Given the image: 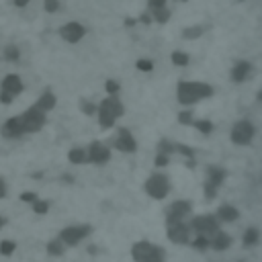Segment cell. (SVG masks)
I'll use <instances>...</instances> for the list:
<instances>
[{
  "label": "cell",
  "mask_w": 262,
  "mask_h": 262,
  "mask_svg": "<svg viewBox=\"0 0 262 262\" xmlns=\"http://www.w3.org/2000/svg\"><path fill=\"white\" fill-rule=\"evenodd\" d=\"M96 113H98V123H100V127L108 129V127H113L115 121L123 115V104L119 102V98L108 96V98H104V100L96 106Z\"/></svg>",
  "instance_id": "1"
},
{
  "label": "cell",
  "mask_w": 262,
  "mask_h": 262,
  "mask_svg": "<svg viewBox=\"0 0 262 262\" xmlns=\"http://www.w3.org/2000/svg\"><path fill=\"white\" fill-rule=\"evenodd\" d=\"M211 92H213V88L203 84V82H182L178 86V100L184 104H190L194 100L207 98Z\"/></svg>",
  "instance_id": "2"
},
{
  "label": "cell",
  "mask_w": 262,
  "mask_h": 262,
  "mask_svg": "<svg viewBox=\"0 0 262 262\" xmlns=\"http://www.w3.org/2000/svg\"><path fill=\"white\" fill-rule=\"evenodd\" d=\"M90 233H92V225L80 223V225H68V227H63L57 237H59L68 248H76V246H80Z\"/></svg>",
  "instance_id": "3"
},
{
  "label": "cell",
  "mask_w": 262,
  "mask_h": 262,
  "mask_svg": "<svg viewBox=\"0 0 262 262\" xmlns=\"http://www.w3.org/2000/svg\"><path fill=\"white\" fill-rule=\"evenodd\" d=\"M143 188H145V192H147L151 199L160 201V199H164V196L168 194V190H170L168 176H164V174H151V176L145 180Z\"/></svg>",
  "instance_id": "4"
},
{
  "label": "cell",
  "mask_w": 262,
  "mask_h": 262,
  "mask_svg": "<svg viewBox=\"0 0 262 262\" xmlns=\"http://www.w3.org/2000/svg\"><path fill=\"white\" fill-rule=\"evenodd\" d=\"M20 121H23L25 133H37V131H41V127L45 125V113L33 104L31 108H27V111L20 115Z\"/></svg>",
  "instance_id": "5"
},
{
  "label": "cell",
  "mask_w": 262,
  "mask_h": 262,
  "mask_svg": "<svg viewBox=\"0 0 262 262\" xmlns=\"http://www.w3.org/2000/svg\"><path fill=\"white\" fill-rule=\"evenodd\" d=\"M254 137V127L250 121H239L235 123V127L231 129V141L237 143V145H246L250 143Z\"/></svg>",
  "instance_id": "6"
},
{
  "label": "cell",
  "mask_w": 262,
  "mask_h": 262,
  "mask_svg": "<svg viewBox=\"0 0 262 262\" xmlns=\"http://www.w3.org/2000/svg\"><path fill=\"white\" fill-rule=\"evenodd\" d=\"M86 154H88V162L98 164V166L100 164H106L111 160V149L104 143H100V141H92L90 147L86 149Z\"/></svg>",
  "instance_id": "7"
},
{
  "label": "cell",
  "mask_w": 262,
  "mask_h": 262,
  "mask_svg": "<svg viewBox=\"0 0 262 262\" xmlns=\"http://www.w3.org/2000/svg\"><path fill=\"white\" fill-rule=\"evenodd\" d=\"M0 133H2V137H6V139H16V137H20V135L25 133V129H23V121H20V115L10 117V119L2 125Z\"/></svg>",
  "instance_id": "8"
},
{
  "label": "cell",
  "mask_w": 262,
  "mask_h": 262,
  "mask_svg": "<svg viewBox=\"0 0 262 262\" xmlns=\"http://www.w3.org/2000/svg\"><path fill=\"white\" fill-rule=\"evenodd\" d=\"M59 35L68 41V43H78L82 37H84V27L80 23H66L61 29H59Z\"/></svg>",
  "instance_id": "9"
},
{
  "label": "cell",
  "mask_w": 262,
  "mask_h": 262,
  "mask_svg": "<svg viewBox=\"0 0 262 262\" xmlns=\"http://www.w3.org/2000/svg\"><path fill=\"white\" fill-rule=\"evenodd\" d=\"M2 92L10 94L12 98L18 96V94L23 92V80H20L16 74H8V76H4V80H2Z\"/></svg>",
  "instance_id": "10"
},
{
  "label": "cell",
  "mask_w": 262,
  "mask_h": 262,
  "mask_svg": "<svg viewBox=\"0 0 262 262\" xmlns=\"http://www.w3.org/2000/svg\"><path fill=\"white\" fill-rule=\"evenodd\" d=\"M115 147L119 151H135L137 149V143H135V139L131 137V133L127 129H119V135L115 139Z\"/></svg>",
  "instance_id": "11"
},
{
  "label": "cell",
  "mask_w": 262,
  "mask_h": 262,
  "mask_svg": "<svg viewBox=\"0 0 262 262\" xmlns=\"http://www.w3.org/2000/svg\"><path fill=\"white\" fill-rule=\"evenodd\" d=\"M35 106L37 108H41L43 113H49L53 106H55V96H53V92H43L39 98H37V102H35Z\"/></svg>",
  "instance_id": "12"
},
{
  "label": "cell",
  "mask_w": 262,
  "mask_h": 262,
  "mask_svg": "<svg viewBox=\"0 0 262 262\" xmlns=\"http://www.w3.org/2000/svg\"><path fill=\"white\" fill-rule=\"evenodd\" d=\"M45 250H47V254H49V256H55V258H57V256H63V254H66L68 246H66L59 237H53V239H49V242H47Z\"/></svg>",
  "instance_id": "13"
},
{
  "label": "cell",
  "mask_w": 262,
  "mask_h": 262,
  "mask_svg": "<svg viewBox=\"0 0 262 262\" xmlns=\"http://www.w3.org/2000/svg\"><path fill=\"white\" fill-rule=\"evenodd\" d=\"M68 160H70L72 164H86V162H88V154H86V149H82V147H72V149L68 151Z\"/></svg>",
  "instance_id": "14"
},
{
  "label": "cell",
  "mask_w": 262,
  "mask_h": 262,
  "mask_svg": "<svg viewBox=\"0 0 262 262\" xmlns=\"http://www.w3.org/2000/svg\"><path fill=\"white\" fill-rule=\"evenodd\" d=\"M248 72H250V66L246 63V61H239L235 68H233V72H231V76H233V80H244L246 76H248Z\"/></svg>",
  "instance_id": "15"
},
{
  "label": "cell",
  "mask_w": 262,
  "mask_h": 262,
  "mask_svg": "<svg viewBox=\"0 0 262 262\" xmlns=\"http://www.w3.org/2000/svg\"><path fill=\"white\" fill-rule=\"evenodd\" d=\"M14 250H16V242H12V239H2L0 242V254L2 256H12Z\"/></svg>",
  "instance_id": "16"
},
{
  "label": "cell",
  "mask_w": 262,
  "mask_h": 262,
  "mask_svg": "<svg viewBox=\"0 0 262 262\" xmlns=\"http://www.w3.org/2000/svg\"><path fill=\"white\" fill-rule=\"evenodd\" d=\"M31 207H33V213H37V215H45V213L49 211V201H41V199H37L35 203H31Z\"/></svg>",
  "instance_id": "17"
},
{
  "label": "cell",
  "mask_w": 262,
  "mask_h": 262,
  "mask_svg": "<svg viewBox=\"0 0 262 262\" xmlns=\"http://www.w3.org/2000/svg\"><path fill=\"white\" fill-rule=\"evenodd\" d=\"M4 57H6L8 61H16V59H18V49H16L14 45H8V47L4 49Z\"/></svg>",
  "instance_id": "18"
},
{
  "label": "cell",
  "mask_w": 262,
  "mask_h": 262,
  "mask_svg": "<svg viewBox=\"0 0 262 262\" xmlns=\"http://www.w3.org/2000/svg\"><path fill=\"white\" fill-rule=\"evenodd\" d=\"M43 8L47 12H55V10H59V0H45L43 2Z\"/></svg>",
  "instance_id": "19"
},
{
  "label": "cell",
  "mask_w": 262,
  "mask_h": 262,
  "mask_svg": "<svg viewBox=\"0 0 262 262\" xmlns=\"http://www.w3.org/2000/svg\"><path fill=\"white\" fill-rule=\"evenodd\" d=\"M172 61H174L176 66H184V63L188 61V57H186L184 53H180V51H176V53H172Z\"/></svg>",
  "instance_id": "20"
},
{
  "label": "cell",
  "mask_w": 262,
  "mask_h": 262,
  "mask_svg": "<svg viewBox=\"0 0 262 262\" xmlns=\"http://www.w3.org/2000/svg\"><path fill=\"white\" fill-rule=\"evenodd\" d=\"M80 106H82V111H84L86 115H94V113H96V104H90V102H86V100H82Z\"/></svg>",
  "instance_id": "21"
},
{
  "label": "cell",
  "mask_w": 262,
  "mask_h": 262,
  "mask_svg": "<svg viewBox=\"0 0 262 262\" xmlns=\"http://www.w3.org/2000/svg\"><path fill=\"white\" fill-rule=\"evenodd\" d=\"M154 14H156V18H158L160 23L168 20V10H166V8H156V10H154Z\"/></svg>",
  "instance_id": "22"
},
{
  "label": "cell",
  "mask_w": 262,
  "mask_h": 262,
  "mask_svg": "<svg viewBox=\"0 0 262 262\" xmlns=\"http://www.w3.org/2000/svg\"><path fill=\"white\" fill-rule=\"evenodd\" d=\"M194 127H199V129H201V131H203V133H209V131H211V127H213V125H211V123H209V121H194Z\"/></svg>",
  "instance_id": "23"
},
{
  "label": "cell",
  "mask_w": 262,
  "mask_h": 262,
  "mask_svg": "<svg viewBox=\"0 0 262 262\" xmlns=\"http://www.w3.org/2000/svg\"><path fill=\"white\" fill-rule=\"evenodd\" d=\"M137 68H139L141 72H149L154 66H151V61H149V59H139V61H137Z\"/></svg>",
  "instance_id": "24"
},
{
  "label": "cell",
  "mask_w": 262,
  "mask_h": 262,
  "mask_svg": "<svg viewBox=\"0 0 262 262\" xmlns=\"http://www.w3.org/2000/svg\"><path fill=\"white\" fill-rule=\"evenodd\" d=\"M117 90H119V84H117L115 80H108V82H106V92H108L111 96H115Z\"/></svg>",
  "instance_id": "25"
},
{
  "label": "cell",
  "mask_w": 262,
  "mask_h": 262,
  "mask_svg": "<svg viewBox=\"0 0 262 262\" xmlns=\"http://www.w3.org/2000/svg\"><path fill=\"white\" fill-rule=\"evenodd\" d=\"M20 201H25V203H35V201H37V194L27 190V192H23V194H20Z\"/></svg>",
  "instance_id": "26"
},
{
  "label": "cell",
  "mask_w": 262,
  "mask_h": 262,
  "mask_svg": "<svg viewBox=\"0 0 262 262\" xmlns=\"http://www.w3.org/2000/svg\"><path fill=\"white\" fill-rule=\"evenodd\" d=\"M147 4H149V8H151V10H156V8H164L166 0H147Z\"/></svg>",
  "instance_id": "27"
},
{
  "label": "cell",
  "mask_w": 262,
  "mask_h": 262,
  "mask_svg": "<svg viewBox=\"0 0 262 262\" xmlns=\"http://www.w3.org/2000/svg\"><path fill=\"white\" fill-rule=\"evenodd\" d=\"M6 192H8V188H6V182L0 178V199H4V196H6Z\"/></svg>",
  "instance_id": "28"
},
{
  "label": "cell",
  "mask_w": 262,
  "mask_h": 262,
  "mask_svg": "<svg viewBox=\"0 0 262 262\" xmlns=\"http://www.w3.org/2000/svg\"><path fill=\"white\" fill-rule=\"evenodd\" d=\"M180 121H182V123H190V121H192V119H190V113H182V115H180Z\"/></svg>",
  "instance_id": "29"
},
{
  "label": "cell",
  "mask_w": 262,
  "mask_h": 262,
  "mask_svg": "<svg viewBox=\"0 0 262 262\" xmlns=\"http://www.w3.org/2000/svg\"><path fill=\"white\" fill-rule=\"evenodd\" d=\"M27 4H29V0H14V6H18V8H23Z\"/></svg>",
  "instance_id": "30"
},
{
  "label": "cell",
  "mask_w": 262,
  "mask_h": 262,
  "mask_svg": "<svg viewBox=\"0 0 262 262\" xmlns=\"http://www.w3.org/2000/svg\"><path fill=\"white\" fill-rule=\"evenodd\" d=\"M4 225H6V219H4V217H2V215H0V229H2V227H4Z\"/></svg>",
  "instance_id": "31"
}]
</instances>
